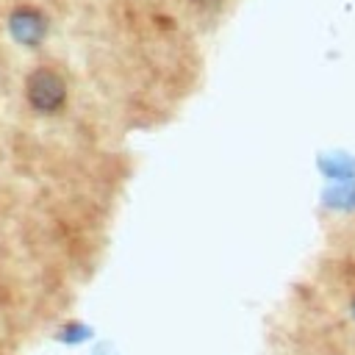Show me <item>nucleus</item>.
Returning a JSON list of instances; mask_svg holds the SVG:
<instances>
[{"mask_svg": "<svg viewBox=\"0 0 355 355\" xmlns=\"http://www.w3.org/2000/svg\"><path fill=\"white\" fill-rule=\"evenodd\" d=\"M22 94H25L28 108L36 111V114H42V116H55L69 103L67 78L55 67H50V64H39V67H33L25 75Z\"/></svg>", "mask_w": 355, "mask_h": 355, "instance_id": "f257e3e1", "label": "nucleus"}, {"mask_svg": "<svg viewBox=\"0 0 355 355\" xmlns=\"http://www.w3.org/2000/svg\"><path fill=\"white\" fill-rule=\"evenodd\" d=\"M6 31L19 47H39L47 39L50 19L33 3H17L6 17Z\"/></svg>", "mask_w": 355, "mask_h": 355, "instance_id": "f03ea898", "label": "nucleus"}, {"mask_svg": "<svg viewBox=\"0 0 355 355\" xmlns=\"http://www.w3.org/2000/svg\"><path fill=\"white\" fill-rule=\"evenodd\" d=\"M349 316H352V322H355V294L349 297Z\"/></svg>", "mask_w": 355, "mask_h": 355, "instance_id": "7ed1b4c3", "label": "nucleus"}]
</instances>
